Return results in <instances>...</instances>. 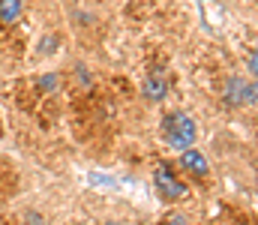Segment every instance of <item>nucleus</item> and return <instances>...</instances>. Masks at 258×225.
Segmentation results:
<instances>
[{
	"label": "nucleus",
	"mask_w": 258,
	"mask_h": 225,
	"mask_svg": "<svg viewBox=\"0 0 258 225\" xmlns=\"http://www.w3.org/2000/svg\"><path fill=\"white\" fill-rule=\"evenodd\" d=\"M195 129H198V126H195V120L186 111H174V114H168V117L162 120V135H165V141L174 150L192 147Z\"/></svg>",
	"instance_id": "1"
},
{
	"label": "nucleus",
	"mask_w": 258,
	"mask_h": 225,
	"mask_svg": "<svg viewBox=\"0 0 258 225\" xmlns=\"http://www.w3.org/2000/svg\"><path fill=\"white\" fill-rule=\"evenodd\" d=\"M225 99H228V105H234V108L255 105V81L228 78V84H225Z\"/></svg>",
	"instance_id": "2"
},
{
	"label": "nucleus",
	"mask_w": 258,
	"mask_h": 225,
	"mask_svg": "<svg viewBox=\"0 0 258 225\" xmlns=\"http://www.w3.org/2000/svg\"><path fill=\"white\" fill-rule=\"evenodd\" d=\"M153 180H156V189H159V195H162L165 201H174V198H183V195H186V186H183L168 168H159Z\"/></svg>",
	"instance_id": "3"
},
{
	"label": "nucleus",
	"mask_w": 258,
	"mask_h": 225,
	"mask_svg": "<svg viewBox=\"0 0 258 225\" xmlns=\"http://www.w3.org/2000/svg\"><path fill=\"white\" fill-rule=\"evenodd\" d=\"M180 165H183L186 171L198 174V177H204V174L210 171V165H207L204 153H201L198 147H186V150H180Z\"/></svg>",
	"instance_id": "4"
},
{
	"label": "nucleus",
	"mask_w": 258,
	"mask_h": 225,
	"mask_svg": "<svg viewBox=\"0 0 258 225\" xmlns=\"http://www.w3.org/2000/svg\"><path fill=\"white\" fill-rule=\"evenodd\" d=\"M165 93H168V81H165L162 75H150V78L144 81V96H147V99L159 102V99H165Z\"/></svg>",
	"instance_id": "5"
},
{
	"label": "nucleus",
	"mask_w": 258,
	"mask_h": 225,
	"mask_svg": "<svg viewBox=\"0 0 258 225\" xmlns=\"http://www.w3.org/2000/svg\"><path fill=\"white\" fill-rule=\"evenodd\" d=\"M21 9H24V0H0V21L3 24H12L21 18Z\"/></svg>",
	"instance_id": "6"
},
{
	"label": "nucleus",
	"mask_w": 258,
	"mask_h": 225,
	"mask_svg": "<svg viewBox=\"0 0 258 225\" xmlns=\"http://www.w3.org/2000/svg\"><path fill=\"white\" fill-rule=\"evenodd\" d=\"M57 81H60L57 75H42V87H45V90H51V87L57 90Z\"/></svg>",
	"instance_id": "7"
},
{
	"label": "nucleus",
	"mask_w": 258,
	"mask_h": 225,
	"mask_svg": "<svg viewBox=\"0 0 258 225\" xmlns=\"http://www.w3.org/2000/svg\"><path fill=\"white\" fill-rule=\"evenodd\" d=\"M105 225H117V222H105Z\"/></svg>",
	"instance_id": "8"
}]
</instances>
